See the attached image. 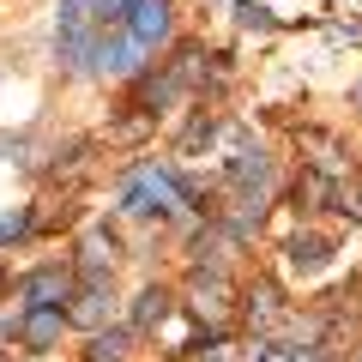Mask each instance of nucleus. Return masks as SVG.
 Listing matches in <instances>:
<instances>
[{
  "label": "nucleus",
  "mask_w": 362,
  "mask_h": 362,
  "mask_svg": "<svg viewBox=\"0 0 362 362\" xmlns=\"http://www.w3.org/2000/svg\"><path fill=\"white\" fill-rule=\"evenodd\" d=\"M115 206L127 211V218H181V211L194 206V194L175 181V169H169V163H139L127 181H121Z\"/></svg>",
  "instance_id": "f257e3e1"
},
{
  "label": "nucleus",
  "mask_w": 362,
  "mask_h": 362,
  "mask_svg": "<svg viewBox=\"0 0 362 362\" xmlns=\"http://www.w3.org/2000/svg\"><path fill=\"white\" fill-rule=\"evenodd\" d=\"M90 78H139L145 73V49L127 37L121 25H109V30H97V49H90V66H85Z\"/></svg>",
  "instance_id": "f03ea898"
},
{
  "label": "nucleus",
  "mask_w": 362,
  "mask_h": 362,
  "mask_svg": "<svg viewBox=\"0 0 362 362\" xmlns=\"http://www.w3.org/2000/svg\"><path fill=\"white\" fill-rule=\"evenodd\" d=\"M73 290H78L73 266H37L25 284H18V308H61V314H66Z\"/></svg>",
  "instance_id": "7ed1b4c3"
},
{
  "label": "nucleus",
  "mask_w": 362,
  "mask_h": 362,
  "mask_svg": "<svg viewBox=\"0 0 362 362\" xmlns=\"http://www.w3.org/2000/svg\"><path fill=\"white\" fill-rule=\"evenodd\" d=\"M121 30L151 54L157 42H169V30H175V0H133V13L121 18Z\"/></svg>",
  "instance_id": "20e7f679"
},
{
  "label": "nucleus",
  "mask_w": 362,
  "mask_h": 362,
  "mask_svg": "<svg viewBox=\"0 0 362 362\" xmlns=\"http://www.w3.org/2000/svg\"><path fill=\"white\" fill-rule=\"evenodd\" d=\"M61 332H66V314H61V308H18V326H13V338L30 350V356L54 350V344H61Z\"/></svg>",
  "instance_id": "39448f33"
},
{
  "label": "nucleus",
  "mask_w": 362,
  "mask_h": 362,
  "mask_svg": "<svg viewBox=\"0 0 362 362\" xmlns=\"http://www.w3.org/2000/svg\"><path fill=\"white\" fill-rule=\"evenodd\" d=\"M169 308H175V296H169L163 284H145L139 296H133V320H127V332H157V326L169 320Z\"/></svg>",
  "instance_id": "423d86ee"
},
{
  "label": "nucleus",
  "mask_w": 362,
  "mask_h": 362,
  "mask_svg": "<svg viewBox=\"0 0 362 362\" xmlns=\"http://www.w3.org/2000/svg\"><path fill=\"white\" fill-rule=\"evenodd\" d=\"M127 344H133L127 326H115V332H90V356L85 362H121V356H127Z\"/></svg>",
  "instance_id": "0eeeda50"
},
{
  "label": "nucleus",
  "mask_w": 362,
  "mask_h": 362,
  "mask_svg": "<svg viewBox=\"0 0 362 362\" xmlns=\"http://www.w3.org/2000/svg\"><path fill=\"white\" fill-rule=\"evenodd\" d=\"M235 18H242L247 30H272V25H278V18H272V6H266V0H235Z\"/></svg>",
  "instance_id": "6e6552de"
},
{
  "label": "nucleus",
  "mask_w": 362,
  "mask_h": 362,
  "mask_svg": "<svg viewBox=\"0 0 362 362\" xmlns=\"http://www.w3.org/2000/svg\"><path fill=\"white\" fill-rule=\"evenodd\" d=\"M127 13H133V0H97V25H103V30H109V25H121Z\"/></svg>",
  "instance_id": "1a4fd4ad"
},
{
  "label": "nucleus",
  "mask_w": 362,
  "mask_h": 362,
  "mask_svg": "<svg viewBox=\"0 0 362 362\" xmlns=\"http://www.w3.org/2000/svg\"><path fill=\"white\" fill-rule=\"evenodd\" d=\"M30 230V211H6L0 218V242H13V235H25Z\"/></svg>",
  "instance_id": "9d476101"
},
{
  "label": "nucleus",
  "mask_w": 362,
  "mask_h": 362,
  "mask_svg": "<svg viewBox=\"0 0 362 362\" xmlns=\"http://www.w3.org/2000/svg\"><path fill=\"white\" fill-rule=\"evenodd\" d=\"M356 103H362V85H356Z\"/></svg>",
  "instance_id": "9b49d317"
}]
</instances>
